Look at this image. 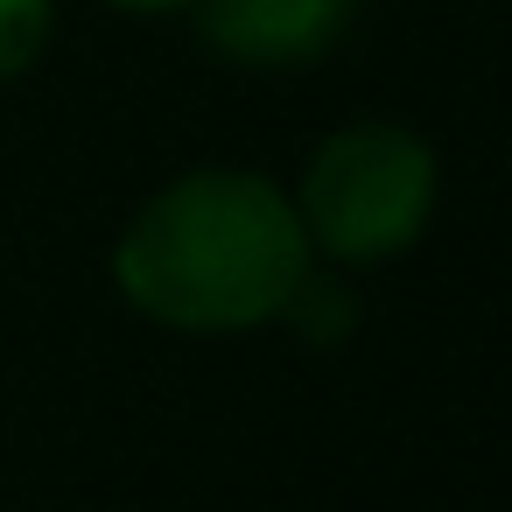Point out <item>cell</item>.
I'll return each instance as SVG.
<instances>
[{
	"mask_svg": "<svg viewBox=\"0 0 512 512\" xmlns=\"http://www.w3.org/2000/svg\"><path fill=\"white\" fill-rule=\"evenodd\" d=\"M309 274V232L295 197L246 169H190L155 190L113 246L120 295L197 337L274 323L288 288Z\"/></svg>",
	"mask_w": 512,
	"mask_h": 512,
	"instance_id": "cell-1",
	"label": "cell"
},
{
	"mask_svg": "<svg viewBox=\"0 0 512 512\" xmlns=\"http://www.w3.org/2000/svg\"><path fill=\"white\" fill-rule=\"evenodd\" d=\"M428 211H435V155L421 134L386 120L330 134L309 155L302 204H295L309 246H323L344 267L407 253L428 232Z\"/></svg>",
	"mask_w": 512,
	"mask_h": 512,
	"instance_id": "cell-2",
	"label": "cell"
},
{
	"mask_svg": "<svg viewBox=\"0 0 512 512\" xmlns=\"http://www.w3.org/2000/svg\"><path fill=\"white\" fill-rule=\"evenodd\" d=\"M358 0H197V29L225 64L295 71L344 43Z\"/></svg>",
	"mask_w": 512,
	"mask_h": 512,
	"instance_id": "cell-3",
	"label": "cell"
},
{
	"mask_svg": "<svg viewBox=\"0 0 512 512\" xmlns=\"http://www.w3.org/2000/svg\"><path fill=\"white\" fill-rule=\"evenodd\" d=\"M274 323H288L302 344L330 351V344H344V337L358 330V302H351V288H344L337 274H316V267H309V274L288 288V302H281Z\"/></svg>",
	"mask_w": 512,
	"mask_h": 512,
	"instance_id": "cell-4",
	"label": "cell"
},
{
	"mask_svg": "<svg viewBox=\"0 0 512 512\" xmlns=\"http://www.w3.org/2000/svg\"><path fill=\"white\" fill-rule=\"evenodd\" d=\"M57 8L50 0H0V78H22L50 50Z\"/></svg>",
	"mask_w": 512,
	"mask_h": 512,
	"instance_id": "cell-5",
	"label": "cell"
},
{
	"mask_svg": "<svg viewBox=\"0 0 512 512\" xmlns=\"http://www.w3.org/2000/svg\"><path fill=\"white\" fill-rule=\"evenodd\" d=\"M113 8H134V15H169V8H197V0H113Z\"/></svg>",
	"mask_w": 512,
	"mask_h": 512,
	"instance_id": "cell-6",
	"label": "cell"
}]
</instances>
